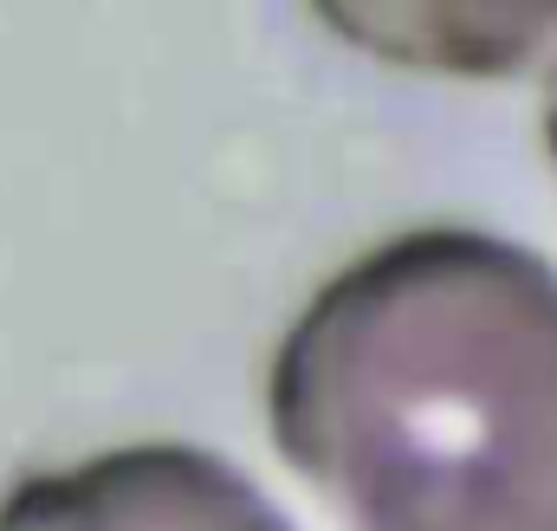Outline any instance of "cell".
<instances>
[{"instance_id":"obj_2","label":"cell","mask_w":557,"mask_h":531,"mask_svg":"<svg viewBox=\"0 0 557 531\" xmlns=\"http://www.w3.org/2000/svg\"><path fill=\"white\" fill-rule=\"evenodd\" d=\"M0 531H318L247 467L188 441H137L26 473L0 499Z\"/></svg>"},{"instance_id":"obj_4","label":"cell","mask_w":557,"mask_h":531,"mask_svg":"<svg viewBox=\"0 0 557 531\" xmlns=\"http://www.w3.org/2000/svg\"><path fill=\"white\" fill-rule=\"evenodd\" d=\"M539 124H545V149H552V169H557V59L539 72Z\"/></svg>"},{"instance_id":"obj_1","label":"cell","mask_w":557,"mask_h":531,"mask_svg":"<svg viewBox=\"0 0 557 531\" xmlns=\"http://www.w3.org/2000/svg\"><path fill=\"white\" fill-rule=\"evenodd\" d=\"M318 531H557V266L416 227L337 266L267 363Z\"/></svg>"},{"instance_id":"obj_3","label":"cell","mask_w":557,"mask_h":531,"mask_svg":"<svg viewBox=\"0 0 557 531\" xmlns=\"http://www.w3.org/2000/svg\"><path fill=\"white\" fill-rule=\"evenodd\" d=\"M311 20L434 78H519L557 59V7H318Z\"/></svg>"}]
</instances>
